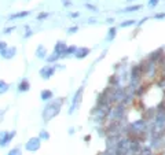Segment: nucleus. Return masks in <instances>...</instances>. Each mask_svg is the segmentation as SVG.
Segmentation results:
<instances>
[{
	"instance_id": "obj_9",
	"label": "nucleus",
	"mask_w": 165,
	"mask_h": 155,
	"mask_svg": "<svg viewBox=\"0 0 165 155\" xmlns=\"http://www.w3.org/2000/svg\"><path fill=\"white\" fill-rule=\"evenodd\" d=\"M90 52H91L90 48H87V47H80V48H77L75 56L77 59H84V58H87V56L90 55Z\"/></svg>"
},
{
	"instance_id": "obj_34",
	"label": "nucleus",
	"mask_w": 165,
	"mask_h": 155,
	"mask_svg": "<svg viewBox=\"0 0 165 155\" xmlns=\"http://www.w3.org/2000/svg\"><path fill=\"white\" fill-rule=\"evenodd\" d=\"M127 1H132V0H127Z\"/></svg>"
},
{
	"instance_id": "obj_7",
	"label": "nucleus",
	"mask_w": 165,
	"mask_h": 155,
	"mask_svg": "<svg viewBox=\"0 0 165 155\" xmlns=\"http://www.w3.org/2000/svg\"><path fill=\"white\" fill-rule=\"evenodd\" d=\"M15 54H17L15 47H7L6 49L0 51V55H2V58H4V59H13L14 56H15Z\"/></svg>"
},
{
	"instance_id": "obj_23",
	"label": "nucleus",
	"mask_w": 165,
	"mask_h": 155,
	"mask_svg": "<svg viewBox=\"0 0 165 155\" xmlns=\"http://www.w3.org/2000/svg\"><path fill=\"white\" fill-rule=\"evenodd\" d=\"M50 15H51V13H41V14L37 15V19H45V18L50 16Z\"/></svg>"
},
{
	"instance_id": "obj_11",
	"label": "nucleus",
	"mask_w": 165,
	"mask_h": 155,
	"mask_svg": "<svg viewBox=\"0 0 165 155\" xmlns=\"http://www.w3.org/2000/svg\"><path fill=\"white\" fill-rule=\"evenodd\" d=\"M29 88H30V84L26 78L21 80V82L18 84V91H20V92H26V91H29Z\"/></svg>"
},
{
	"instance_id": "obj_22",
	"label": "nucleus",
	"mask_w": 165,
	"mask_h": 155,
	"mask_svg": "<svg viewBox=\"0 0 165 155\" xmlns=\"http://www.w3.org/2000/svg\"><path fill=\"white\" fill-rule=\"evenodd\" d=\"M78 32V26H70L68 29V34H73V33H77Z\"/></svg>"
},
{
	"instance_id": "obj_10",
	"label": "nucleus",
	"mask_w": 165,
	"mask_h": 155,
	"mask_svg": "<svg viewBox=\"0 0 165 155\" xmlns=\"http://www.w3.org/2000/svg\"><path fill=\"white\" fill-rule=\"evenodd\" d=\"M36 56L39 59H47V48H45L44 45L40 44L36 49Z\"/></svg>"
},
{
	"instance_id": "obj_20",
	"label": "nucleus",
	"mask_w": 165,
	"mask_h": 155,
	"mask_svg": "<svg viewBox=\"0 0 165 155\" xmlns=\"http://www.w3.org/2000/svg\"><path fill=\"white\" fill-rule=\"evenodd\" d=\"M7 155H22V151H21L20 147H15V148L10 150V152H8Z\"/></svg>"
},
{
	"instance_id": "obj_4",
	"label": "nucleus",
	"mask_w": 165,
	"mask_h": 155,
	"mask_svg": "<svg viewBox=\"0 0 165 155\" xmlns=\"http://www.w3.org/2000/svg\"><path fill=\"white\" fill-rule=\"evenodd\" d=\"M14 136H15V130H11V132L0 130V147H6V145L10 144V142L14 139Z\"/></svg>"
},
{
	"instance_id": "obj_19",
	"label": "nucleus",
	"mask_w": 165,
	"mask_h": 155,
	"mask_svg": "<svg viewBox=\"0 0 165 155\" xmlns=\"http://www.w3.org/2000/svg\"><path fill=\"white\" fill-rule=\"evenodd\" d=\"M140 10V6L138 4V6H131V7H127L125 10H123V13H132V11H138Z\"/></svg>"
},
{
	"instance_id": "obj_28",
	"label": "nucleus",
	"mask_w": 165,
	"mask_h": 155,
	"mask_svg": "<svg viewBox=\"0 0 165 155\" xmlns=\"http://www.w3.org/2000/svg\"><path fill=\"white\" fill-rule=\"evenodd\" d=\"M69 16H70V18H77V16H80V14L78 13H70L69 14Z\"/></svg>"
},
{
	"instance_id": "obj_26",
	"label": "nucleus",
	"mask_w": 165,
	"mask_h": 155,
	"mask_svg": "<svg viewBox=\"0 0 165 155\" xmlns=\"http://www.w3.org/2000/svg\"><path fill=\"white\" fill-rule=\"evenodd\" d=\"M157 3H158V0H149V6L150 7H155L157 6Z\"/></svg>"
},
{
	"instance_id": "obj_18",
	"label": "nucleus",
	"mask_w": 165,
	"mask_h": 155,
	"mask_svg": "<svg viewBox=\"0 0 165 155\" xmlns=\"http://www.w3.org/2000/svg\"><path fill=\"white\" fill-rule=\"evenodd\" d=\"M39 137H40V139H41V140H48V139H50V133L47 132V130H44V129H43V130H40Z\"/></svg>"
},
{
	"instance_id": "obj_25",
	"label": "nucleus",
	"mask_w": 165,
	"mask_h": 155,
	"mask_svg": "<svg viewBox=\"0 0 165 155\" xmlns=\"http://www.w3.org/2000/svg\"><path fill=\"white\" fill-rule=\"evenodd\" d=\"M7 47H8V45H7V43H6V41H2V40H0V51L6 49Z\"/></svg>"
},
{
	"instance_id": "obj_31",
	"label": "nucleus",
	"mask_w": 165,
	"mask_h": 155,
	"mask_svg": "<svg viewBox=\"0 0 165 155\" xmlns=\"http://www.w3.org/2000/svg\"><path fill=\"white\" fill-rule=\"evenodd\" d=\"M88 22H90V23H92V22H96V19H95V18H90V19H88Z\"/></svg>"
},
{
	"instance_id": "obj_21",
	"label": "nucleus",
	"mask_w": 165,
	"mask_h": 155,
	"mask_svg": "<svg viewBox=\"0 0 165 155\" xmlns=\"http://www.w3.org/2000/svg\"><path fill=\"white\" fill-rule=\"evenodd\" d=\"M133 23H135V21H133V19H130V21H124V22L121 23L120 26H121V28H125V26H132Z\"/></svg>"
},
{
	"instance_id": "obj_14",
	"label": "nucleus",
	"mask_w": 165,
	"mask_h": 155,
	"mask_svg": "<svg viewBox=\"0 0 165 155\" xmlns=\"http://www.w3.org/2000/svg\"><path fill=\"white\" fill-rule=\"evenodd\" d=\"M59 58H61V55H59V54H57V52H52L50 56H47V59H45V61L48 62V63H54V62H57Z\"/></svg>"
},
{
	"instance_id": "obj_16",
	"label": "nucleus",
	"mask_w": 165,
	"mask_h": 155,
	"mask_svg": "<svg viewBox=\"0 0 165 155\" xmlns=\"http://www.w3.org/2000/svg\"><path fill=\"white\" fill-rule=\"evenodd\" d=\"M117 34V29L116 28H110L109 29V33H107V41H112V40H114V37H116Z\"/></svg>"
},
{
	"instance_id": "obj_27",
	"label": "nucleus",
	"mask_w": 165,
	"mask_h": 155,
	"mask_svg": "<svg viewBox=\"0 0 165 155\" xmlns=\"http://www.w3.org/2000/svg\"><path fill=\"white\" fill-rule=\"evenodd\" d=\"M14 29H15V26H13V28H7V29L4 30V34H8V33H11Z\"/></svg>"
},
{
	"instance_id": "obj_2",
	"label": "nucleus",
	"mask_w": 165,
	"mask_h": 155,
	"mask_svg": "<svg viewBox=\"0 0 165 155\" xmlns=\"http://www.w3.org/2000/svg\"><path fill=\"white\" fill-rule=\"evenodd\" d=\"M83 94H84V88L80 87L77 89V92L75 94L73 99H72V104H70V107H69V111H68L69 114H73L78 109V107H80V103H81V100H83Z\"/></svg>"
},
{
	"instance_id": "obj_29",
	"label": "nucleus",
	"mask_w": 165,
	"mask_h": 155,
	"mask_svg": "<svg viewBox=\"0 0 165 155\" xmlns=\"http://www.w3.org/2000/svg\"><path fill=\"white\" fill-rule=\"evenodd\" d=\"M63 6H65V7L72 6V1H70V0H63Z\"/></svg>"
},
{
	"instance_id": "obj_5",
	"label": "nucleus",
	"mask_w": 165,
	"mask_h": 155,
	"mask_svg": "<svg viewBox=\"0 0 165 155\" xmlns=\"http://www.w3.org/2000/svg\"><path fill=\"white\" fill-rule=\"evenodd\" d=\"M40 143H41V139H40V137H30V139L26 142L25 148L30 152H35L40 148V145H41Z\"/></svg>"
},
{
	"instance_id": "obj_12",
	"label": "nucleus",
	"mask_w": 165,
	"mask_h": 155,
	"mask_svg": "<svg viewBox=\"0 0 165 155\" xmlns=\"http://www.w3.org/2000/svg\"><path fill=\"white\" fill-rule=\"evenodd\" d=\"M52 96H54V94H52V91H50V89H44V91H41V94H40V97H41L43 102L51 100Z\"/></svg>"
},
{
	"instance_id": "obj_15",
	"label": "nucleus",
	"mask_w": 165,
	"mask_h": 155,
	"mask_svg": "<svg viewBox=\"0 0 165 155\" xmlns=\"http://www.w3.org/2000/svg\"><path fill=\"white\" fill-rule=\"evenodd\" d=\"M8 88H10V85L7 84L6 81H3V80H0V95H3V94H6L7 91H8Z\"/></svg>"
},
{
	"instance_id": "obj_6",
	"label": "nucleus",
	"mask_w": 165,
	"mask_h": 155,
	"mask_svg": "<svg viewBox=\"0 0 165 155\" xmlns=\"http://www.w3.org/2000/svg\"><path fill=\"white\" fill-rule=\"evenodd\" d=\"M57 70V66H52V65H47L44 67L40 69V76H41L43 80H48L50 77H52Z\"/></svg>"
},
{
	"instance_id": "obj_33",
	"label": "nucleus",
	"mask_w": 165,
	"mask_h": 155,
	"mask_svg": "<svg viewBox=\"0 0 165 155\" xmlns=\"http://www.w3.org/2000/svg\"><path fill=\"white\" fill-rule=\"evenodd\" d=\"M73 133H75V129H73V128H70V129H69V135H73Z\"/></svg>"
},
{
	"instance_id": "obj_8",
	"label": "nucleus",
	"mask_w": 165,
	"mask_h": 155,
	"mask_svg": "<svg viewBox=\"0 0 165 155\" xmlns=\"http://www.w3.org/2000/svg\"><path fill=\"white\" fill-rule=\"evenodd\" d=\"M66 49H68V45L65 44V41H57V44H55V48H54V52L59 54V55H61V58H63Z\"/></svg>"
},
{
	"instance_id": "obj_13",
	"label": "nucleus",
	"mask_w": 165,
	"mask_h": 155,
	"mask_svg": "<svg viewBox=\"0 0 165 155\" xmlns=\"http://www.w3.org/2000/svg\"><path fill=\"white\" fill-rule=\"evenodd\" d=\"M29 11H21V13H15V14H11L8 16V19H17V18H25V16L29 15Z\"/></svg>"
},
{
	"instance_id": "obj_3",
	"label": "nucleus",
	"mask_w": 165,
	"mask_h": 155,
	"mask_svg": "<svg viewBox=\"0 0 165 155\" xmlns=\"http://www.w3.org/2000/svg\"><path fill=\"white\" fill-rule=\"evenodd\" d=\"M125 106H124V103H120V104H116V107H113L112 110L109 111V115L113 118V120L118 121L121 120L124 117V114H125Z\"/></svg>"
},
{
	"instance_id": "obj_1",
	"label": "nucleus",
	"mask_w": 165,
	"mask_h": 155,
	"mask_svg": "<svg viewBox=\"0 0 165 155\" xmlns=\"http://www.w3.org/2000/svg\"><path fill=\"white\" fill-rule=\"evenodd\" d=\"M63 102H65V99H63V97H59V99H55V100H52V102H50V103L44 107V110H43V120H44V122H50L52 118H55V117L58 115Z\"/></svg>"
},
{
	"instance_id": "obj_32",
	"label": "nucleus",
	"mask_w": 165,
	"mask_h": 155,
	"mask_svg": "<svg viewBox=\"0 0 165 155\" xmlns=\"http://www.w3.org/2000/svg\"><path fill=\"white\" fill-rule=\"evenodd\" d=\"M84 140H85V142H90V140H91V136H90V135H88V136H85V137H84Z\"/></svg>"
},
{
	"instance_id": "obj_24",
	"label": "nucleus",
	"mask_w": 165,
	"mask_h": 155,
	"mask_svg": "<svg viewBox=\"0 0 165 155\" xmlns=\"http://www.w3.org/2000/svg\"><path fill=\"white\" fill-rule=\"evenodd\" d=\"M85 7H87L88 10H91V11H95V13H96L98 11V8L95 6H92V4H90V3H85Z\"/></svg>"
},
{
	"instance_id": "obj_17",
	"label": "nucleus",
	"mask_w": 165,
	"mask_h": 155,
	"mask_svg": "<svg viewBox=\"0 0 165 155\" xmlns=\"http://www.w3.org/2000/svg\"><path fill=\"white\" fill-rule=\"evenodd\" d=\"M76 51H77V47H76V45H69L68 49H66V52H65V55H63V58H66L68 55H72V54L75 55Z\"/></svg>"
},
{
	"instance_id": "obj_30",
	"label": "nucleus",
	"mask_w": 165,
	"mask_h": 155,
	"mask_svg": "<svg viewBox=\"0 0 165 155\" xmlns=\"http://www.w3.org/2000/svg\"><path fill=\"white\" fill-rule=\"evenodd\" d=\"M154 18H157V19H160V18H165V14H155Z\"/></svg>"
}]
</instances>
